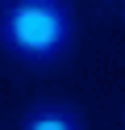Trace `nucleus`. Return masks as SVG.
I'll list each match as a JSON object with an SVG mask.
<instances>
[{"instance_id": "obj_1", "label": "nucleus", "mask_w": 125, "mask_h": 130, "mask_svg": "<svg viewBox=\"0 0 125 130\" xmlns=\"http://www.w3.org/2000/svg\"><path fill=\"white\" fill-rule=\"evenodd\" d=\"M75 42V17L67 0H13L0 13V46L25 67H50L67 59Z\"/></svg>"}, {"instance_id": "obj_2", "label": "nucleus", "mask_w": 125, "mask_h": 130, "mask_svg": "<svg viewBox=\"0 0 125 130\" xmlns=\"http://www.w3.org/2000/svg\"><path fill=\"white\" fill-rule=\"evenodd\" d=\"M17 130H88L71 105H33Z\"/></svg>"}]
</instances>
